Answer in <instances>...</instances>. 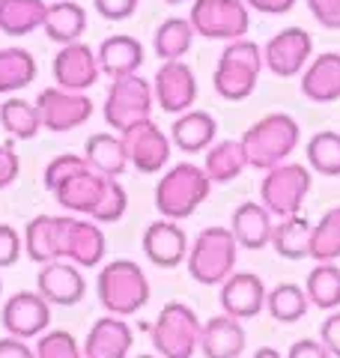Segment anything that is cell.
Wrapping results in <instances>:
<instances>
[{
  "mask_svg": "<svg viewBox=\"0 0 340 358\" xmlns=\"http://www.w3.org/2000/svg\"><path fill=\"white\" fill-rule=\"evenodd\" d=\"M0 358H36V350L21 341V338H0Z\"/></svg>",
  "mask_w": 340,
  "mask_h": 358,
  "instance_id": "c3c4849f",
  "label": "cell"
},
{
  "mask_svg": "<svg viewBox=\"0 0 340 358\" xmlns=\"http://www.w3.org/2000/svg\"><path fill=\"white\" fill-rule=\"evenodd\" d=\"M212 179L200 164H173L155 185V209L170 221H183L194 215L197 206L209 197Z\"/></svg>",
  "mask_w": 340,
  "mask_h": 358,
  "instance_id": "277c9868",
  "label": "cell"
},
{
  "mask_svg": "<svg viewBox=\"0 0 340 358\" xmlns=\"http://www.w3.org/2000/svg\"><path fill=\"white\" fill-rule=\"evenodd\" d=\"M126 147H129V162L138 167L141 173H162L164 164L170 162V138L155 126L153 120L138 122L126 134Z\"/></svg>",
  "mask_w": 340,
  "mask_h": 358,
  "instance_id": "e0dca14e",
  "label": "cell"
},
{
  "mask_svg": "<svg viewBox=\"0 0 340 358\" xmlns=\"http://www.w3.org/2000/svg\"><path fill=\"white\" fill-rule=\"evenodd\" d=\"M164 3H170V6H179V3H185V0H164Z\"/></svg>",
  "mask_w": 340,
  "mask_h": 358,
  "instance_id": "f907efd6",
  "label": "cell"
},
{
  "mask_svg": "<svg viewBox=\"0 0 340 358\" xmlns=\"http://www.w3.org/2000/svg\"><path fill=\"white\" fill-rule=\"evenodd\" d=\"M96 13L108 21H126L134 9H138V0H93Z\"/></svg>",
  "mask_w": 340,
  "mask_h": 358,
  "instance_id": "ee69618b",
  "label": "cell"
},
{
  "mask_svg": "<svg viewBox=\"0 0 340 358\" xmlns=\"http://www.w3.org/2000/svg\"><path fill=\"white\" fill-rule=\"evenodd\" d=\"M36 110H39L42 129L72 131V129H81L93 117V99L87 93H78V90L45 87L36 96Z\"/></svg>",
  "mask_w": 340,
  "mask_h": 358,
  "instance_id": "7c38bea8",
  "label": "cell"
},
{
  "mask_svg": "<svg viewBox=\"0 0 340 358\" xmlns=\"http://www.w3.org/2000/svg\"><path fill=\"white\" fill-rule=\"evenodd\" d=\"M143 254L150 257V263H155L158 268H176L179 263L188 260L185 230L170 218L153 221L150 227L143 230Z\"/></svg>",
  "mask_w": 340,
  "mask_h": 358,
  "instance_id": "d6986e66",
  "label": "cell"
},
{
  "mask_svg": "<svg viewBox=\"0 0 340 358\" xmlns=\"http://www.w3.org/2000/svg\"><path fill=\"white\" fill-rule=\"evenodd\" d=\"M245 3H248V9L263 13V15H287V13H292L296 0H245Z\"/></svg>",
  "mask_w": 340,
  "mask_h": 358,
  "instance_id": "7dc6e473",
  "label": "cell"
},
{
  "mask_svg": "<svg viewBox=\"0 0 340 358\" xmlns=\"http://www.w3.org/2000/svg\"><path fill=\"white\" fill-rule=\"evenodd\" d=\"M21 173V159L13 143H0V188H9Z\"/></svg>",
  "mask_w": 340,
  "mask_h": 358,
  "instance_id": "7bdbcfd3",
  "label": "cell"
},
{
  "mask_svg": "<svg viewBox=\"0 0 340 358\" xmlns=\"http://www.w3.org/2000/svg\"><path fill=\"white\" fill-rule=\"evenodd\" d=\"M0 322H3V329L13 338H21V341L39 338L51 322V301L42 293H15L3 305Z\"/></svg>",
  "mask_w": 340,
  "mask_h": 358,
  "instance_id": "9a60e30c",
  "label": "cell"
},
{
  "mask_svg": "<svg viewBox=\"0 0 340 358\" xmlns=\"http://www.w3.org/2000/svg\"><path fill=\"white\" fill-rule=\"evenodd\" d=\"M138 3H141V0H138Z\"/></svg>",
  "mask_w": 340,
  "mask_h": 358,
  "instance_id": "db71d44e",
  "label": "cell"
},
{
  "mask_svg": "<svg viewBox=\"0 0 340 358\" xmlns=\"http://www.w3.org/2000/svg\"><path fill=\"white\" fill-rule=\"evenodd\" d=\"M230 230H233L236 242H239V248L260 251V248H266V245H271L275 224H271V212L263 203H242L233 212Z\"/></svg>",
  "mask_w": 340,
  "mask_h": 358,
  "instance_id": "d4e9b609",
  "label": "cell"
},
{
  "mask_svg": "<svg viewBox=\"0 0 340 358\" xmlns=\"http://www.w3.org/2000/svg\"><path fill=\"white\" fill-rule=\"evenodd\" d=\"M311 236H313V224L308 218L296 215L281 218V224H275V233H271V248L287 260H302V257H311Z\"/></svg>",
  "mask_w": 340,
  "mask_h": 358,
  "instance_id": "f546056e",
  "label": "cell"
},
{
  "mask_svg": "<svg viewBox=\"0 0 340 358\" xmlns=\"http://www.w3.org/2000/svg\"><path fill=\"white\" fill-rule=\"evenodd\" d=\"M36 78V60L27 48H0V93H15L33 84Z\"/></svg>",
  "mask_w": 340,
  "mask_h": 358,
  "instance_id": "d6a6232c",
  "label": "cell"
},
{
  "mask_svg": "<svg viewBox=\"0 0 340 358\" xmlns=\"http://www.w3.org/2000/svg\"><path fill=\"white\" fill-rule=\"evenodd\" d=\"M36 358H84V352L69 331H45L39 334Z\"/></svg>",
  "mask_w": 340,
  "mask_h": 358,
  "instance_id": "ab89813d",
  "label": "cell"
},
{
  "mask_svg": "<svg viewBox=\"0 0 340 358\" xmlns=\"http://www.w3.org/2000/svg\"><path fill=\"white\" fill-rule=\"evenodd\" d=\"M36 287L51 305H78L87 293V281L81 275V266H75L69 260L42 263Z\"/></svg>",
  "mask_w": 340,
  "mask_h": 358,
  "instance_id": "ffe728a7",
  "label": "cell"
},
{
  "mask_svg": "<svg viewBox=\"0 0 340 358\" xmlns=\"http://www.w3.org/2000/svg\"><path fill=\"white\" fill-rule=\"evenodd\" d=\"M254 358H283L278 350H271V346H263V350H257Z\"/></svg>",
  "mask_w": 340,
  "mask_h": 358,
  "instance_id": "681fc988",
  "label": "cell"
},
{
  "mask_svg": "<svg viewBox=\"0 0 340 358\" xmlns=\"http://www.w3.org/2000/svg\"><path fill=\"white\" fill-rule=\"evenodd\" d=\"M51 245L54 260H69L81 268H93L105 257V233L96 221H81L72 215H51Z\"/></svg>",
  "mask_w": 340,
  "mask_h": 358,
  "instance_id": "52a82bcc",
  "label": "cell"
},
{
  "mask_svg": "<svg viewBox=\"0 0 340 358\" xmlns=\"http://www.w3.org/2000/svg\"><path fill=\"white\" fill-rule=\"evenodd\" d=\"M101 66H99V54L84 42H69L57 51L54 57V81L63 90H78L87 93L90 87L99 81Z\"/></svg>",
  "mask_w": 340,
  "mask_h": 358,
  "instance_id": "2e32d148",
  "label": "cell"
},
{
  "mask_svg": "<svg viewBox=\"0 0 340 358\" xmlns=\"http://www.w3.org/2000/svg\"><path fill=\"white\" fill-rule=\"evenodd\" d=\"M236 242L230 227H206L188 248V275L203 287H221L236 272Z\"/></svg>",
  "mask_w": 340,
  "mask_h": 358,
  "instance_id": "5b68a950",
  "label": "cell"
},
{
  "mask_svg": "<svg viewBox=\"0 0 340 358\" xmlns=\"http://www.w3.org/2000/svg\"><path fill=\"white\" fill-rule=\"evenodd\" d=\"M45 36L51 42L69 45V42H81L84 30H87V13L81 3H72V0H57L45 13Z\"/></svg>",
  "mask_w": 340,
  "mask_h": 358,
  "instance_id": "83f0119b",
  "label": "cell"
},
{
  "mask_svg": "<svg viewBox=\"0 0 340 358\" xmlns=\"http://www.w3.org/2000/svg\"><path fill=\"white\" fill-rule=\"evenodd\" d=\"M155 102L164 114H185L197 102V78L194 69L183 60H164L153 81Z\"/></svg>",
  "mask_w": 340,
  "mask_h": 358,
  "instance_id": "5bb4252c",
  "label": "cell"
},
{
  "mask_svg": "<svg viewBox=\"0 0 340 358\" xmlns=\"http://www.w3.org/2000/svg\"><path fill=\"white\" fill-rule=\"evenodd\" d=\"M194 27L188 18H167L158 24L153 36V48L158 54V60H183L194 45Z\"/></svg>",
  "mask_w": 340,
  "mask_h": 358,
  "instance_id": "1f68e13d",
  "label": "cell"
},
{
  "mask_svg": "<svg viewBox=\"0 0 340 358\" xmlns=\"http://www.w3.org/2000/svg\"><path fill=\"white\" fill-rule=\"evenodd\" d=\"M287 358H334L332 352H328V346L323 341H313V338H302L290 346Z\"/></svg>",
  "mask_w": 340,
  "mask_h": 358,
  "instance_id": "bcb514c9",
  "label": "cell"
},
{
  "mask_svg": "<svg viewBox=\"0 0 340 358\" xmlns=\"http://www.w3.org/2000/svg\"><path fill=\"white\" fill-rule=\"evenodd\" d=\"M96 293L108 313L132 317L150 301V281L134 260H113L99 272Z\"/></svg>",
  "mask_w": 340,
  "mask_h": 358,
  "instance_id": "8992f818",
  "label": "cell"
},
{
  "mask_svg": "<svg viewBox=\"0 0 340 358\" xmlns=\"http://www.w3.org/2000/svg\"><path fill=\"white\" fill-rule=\"evenodd\" d=\"M138 358H162V355H138Z\"/></svg>",
  "mask_w": 340,
  "mask_h": 358,
  "instance_id": "816d5d0a",
  "label": "cell"
},
{
  "mask_svg": "<svg viewBox=\"0 0 340 358\" xmlns=\"http://www.w3.org/2000/svg\"><path fill=\"white\" fill-rule=\"evenodd\" d=\"M24 251L33 263H51L54 245H51V215H36L24 227Z\"/></svg>",
  "mask_w": 340,
  "mask_h": 358,
  "instance_id": "f35d334b",
  "label": "cell"
},
{
  "mask_svg": "<svg viewBox=\"0 0 340 358\" xmlns=\"http://www.w3.org/2000/svg\"><path fill=\"white\" fill-rule=\"evenodd\" d=\"M308 194H311V171L304 164H292V162L275 164L269 167L263 182H260V203L278 218L296 215Z\"/></svg>",
  "mask_w": 340,
  "mask_h": 358,
  "instance_id": "30bf717a",
  "label": "cell"
},
{
  "mask_svg": "<svg viewBox=\"0 0 340 358\" xmlns=\"http://www.w3.org/2000/svg\"><path fill=\"white\" fill-rule=\"evenodd\" d=\"M215 134H218V122L206 110H185V114L176 117L173 129H170L173 143L188 155L206 152L215 143Z\"/></svg>",
  "mask_w": 340,
  "mask_h": 358,
  "instance_id": "484cf974",
  "label": "cell"
},
{
  "mask_svg": "<svg viewBox=\"0 0 340 358\" xmlns=\"http://www.w3.org/2000/svg\"><path fill=\"white\" fill-rule=\"evenodd\" d=\"M248 167L245 159V150H242V141H218L206 150V162H203V171L209 173L212 182H233L239 179L242 171Z\"/></svg>",
  "mask_w": 340,
  "mask_h": 358,
  "instance_id": "4dcf8cb0",
  "label": "cell"
},
{
  "mask_svg": "<svg viewBox=\"0 0 340 358\" xmlns=\"http://www.w3.org/2000/svg\"><path fill=\"white\" fill-rule=\"evenodd\" d=\"M134 343V334L129 329V322H122V317H101L93 322V329L87 334L84 343V358H129Z\"/></svg>",
  "mask_w": 340,
  "mask_h": 358,
  "instance_id": "7402d4cb",
  "label": "cell"
},
{
  "mask_svg": "<svg viewBox=\"0 0 340 358\" xmlns=\"http://www.w3.org/2000/svg\"><path fill=\"white\" fill-rule=\"evenodd\" d=\"M99 66L101 75H108L111 81L113 78H126V75H138V69L143 66V45L126 36V33H117V36H108L105 42L99 45Z\"/></svg>",
  "mask_w": 340,
  "mask_h": 358,
  "instance_id": "cb8c5ba5",
  "label": "cell"
},
{
  "mask_svg": "<svg viewBox=\"0 0 340 358\" xmlns=\"http://www.w3.org/2000/svg\"><path fill=\"white\" fill-rule=\"evenodd\" d=\"M311 15L325 30H340V0H308Z\"/></svg>",
  "mask_w": 340,
  "mask_h": 358,
  "instance_id": "b9f144b4",
  "label": "cell"
},
{
  "mask_svg": "<svg viewBox=\"0 0 340 358\" xmlns=\"http://www.w3.org/2000/svg\"><path fill=\"white\" fill-rule=\"evenodd\" d=\"M308 164L320 176H340V134L316 131L308 141Z\"/></svg>",
  "mask_w": 340,
  "mask_h": 358,
  "instance_id": "74e56055",
  "label": "cell"
},
{
  "mask_svg": "<svg viewBox=\"0 0 340 358\" xmlns=\"http://www.w3.org/2000/svg\"><path fill=\"white\" fill-rule=\"evenodd\" d=\"M84 159L105 176H122V171L129 167V147L126 138L111 131H99L93 138H87L84 143Z\"/></svg>",
  "mask_w": 340,
  "mask_h": 358,
  "instance_id": "4316f807",
  "label": "cell"
},
{
  "mask_svg": "<svg viewBox=\"0 0 340 358\" xmlns=\"http://www.w3.org/2000/svg\"><path fill=\"white\" fill-rule=\"evenodd\" d=\"M313 57V39L304 27H283L263 45V63L271 75L296 78Z\"/></svg>",
  "mask_w": 340,
  "mask_h": 358,
  "instance_id": "4fadbf2b",
  "label": "cell"
},
{
  "mask_svg": "<svg viewBox=\"0 0 340 358\" xmlns=\"http://www.w3.org/2000/svg\"><path fill=\"white\" fill-rule=\"evenodd\" d=\"M45 188L63 209L90 215L96 224H113L126 215L129 194L117 182V176H105L90 164L84 155H57L45 167Z\"/></svg>",
  "mask_w": 340,
  "mask_h": 358,
  "instance_id": "6da1fadb",
  "label": "cell"
},
{
  "mask_svg": "<svg viewBox=\"0 0 340 358\" xmlns=\"http://www.w3.org/2000/svg\"><path fill=\"white\" fill-rule=\"evenodd\" d=\"M188 21L203 39H242L251 30V13L245 0H194Z\"/></svg>",
  "mask_w": 340,
  "mask_h": 358,
  "instance_id": "8fae6325",
  "label": "cell"
},
{
  "mask_svg": "<svg viewBox=\"0 0 340 358\" xmlns=\"http://www.w3.org/2000/svg\"><path fill=\"white\" fill-rule=\"evenodd\" d=\"M239 141H242L248 167L269 171V167L283 164L296 152L302 141V129L290 114H281L278 110V114H266L263 120H257Z\"/></svg>",
  "mask_w": 340,
  "mask_h": 358,
  "instance_id": "7a4b0ae2",
  "label": "cell"
},
{
  "mask_svg": "<svg viewBox=\"0 0 340 358\" xmlns=\"http://www.w3.org/2000/svg\"><path fill=\"white\" fill-rule=\"evenodd\" d=\"M311 305L323 308V310H334L340 308V268L334 263H320L308 272V284H304Z\"/></svg>",
  "mask_w": 340,
  "mask_h": 358,
  "instance_id": "d590c367",
  "label": "cell"
},
{
  "mask_svg": "<svg viewBox=\"0 0 340 358\" xmlns=\"http://www.w3.org/2000/svg\"><path fill=\"white\" fill-rule=\"evenodd\" d=\"M308 308H311V299L296 284H278L266 296V310L271 313V320H278V322H299V320H304Z\"/></svg>",
  "mask_w": 340,
  "mask_h": 358,
  "instance_id": "e575fe53",
  "label": "cell"
},
{
  "mask_svg": "<svg viewBox=\"0 0 340 358\" xmlns=\"http://www.w3.org/2000/svg\"><path fill=\"white\" fill-rule=\"evenodd\" d=\"M311 257L316 263L340 260V206H332L320 221L313 224Z\"/></svg>",
  "mask_w": 340,
  "mask_h": 358,
  "instance_id": "8d00e7d4",
  "label": "cell"
},
{
  "mask_svg": "<svg viewBox=\"0 0 340 358\" xmlns=\"http://www.w3.org/2000/svg\"><path fill=\"white\" fill-rule=\"evenodd\" d=\"M302 93L311 102H337L340 99V54L323 51L320 57H311V63L302 72Z\"/></svg>",
  "mask_w": 340,
  "mask_h": 358,
  "instance_id": "603a6c76",
  "label": "cell"
},
{
  "mask_svg": "<svg viewBox=\"0 0 340 358\" xmlns=\"http://www.w3.org/2000/svg\"><path fill=\"white\" fill-rule=\"evenodd\" d=\"M0 289H3V284H0Z\"/></svg>",
  "mask_w": 340,
  "mask_h": 358,
  "instance_id": "f5cc1de1",
  "label": "cell"
},
{
  "mask_svg": "<svg viewBox=\"0 0 340 358\" xmlns=\"http://www.w3.org/2000/svg\"><path fill=\"white\" fill-rule=\"evenodd\" d=\"M200 320L183 301H170L162 308L150 329V341L162 358H191L200 350Z\"/></svg>",
  "mask_w": 340,
  "mask_h": 358,
  "instance_id": "ba28073f",
  "label": "cell"
},
{
  "mask_svg": "<svg viewBox=\"0 0 340 358\" xmlns=\"http://www.w3.org/2000/svg\"><path fill=\"white\" fill-rule=\"evenodd\" d=\"M0 126H3L15 141H30L36 138L39 129H42V120H39V110L36 102H24V99H6L0 105Z\"/></svg>",
  "mask_w": 340,
  "mask_h": 358,
  "instance_id": "836d02e7",
  "label": "cell"
},
{
  "mask_svg": "<svg viewBox=\"0 0 340 358\" xmlns=\"http://www.w3.org/2000/svg\"><path fill=\"white\" fill-rule=\"evenodd\" d=\"M263 48L251 39H233L227 42V48L221 51L218 66L212 75L215 93L227 102H242L257 90L260 72H263Z\"/></svg>",
  "mask_w": 340,
  "mask_h": 358,
  "instance_id": "3957f363",
  "label": "cell"
},
{
  "mask_svg": "<svg viewBox=\"0 0 340 358\" xmlns=\"http://www.w3.org/2000/svg\"><path fill=\"white\" fill-rule=\"evenodd\" d=\"M320 341L328 346V352L334 358H340V310L325 317V322L320 326Z\"/></svg>",
  "mask_w": 340,
  "mask_h": 358,
  "instance_id": "f6af8a7d",
  "label": "cell"
},
{
  "mask_svg": "<svg viewBox=\"0 0 340 358\" xmlns=\"http://www.w3.org/2000/svg\"><path fill=\"white\" fill-rule=\"evenodd\" d=\"M266 296L269 289L254 272H233L221 284V308L236 320H254L266 310Z\"/></svg>",
  "mask_w": 340,
  "mask_h": 358,
  "instance_id": "ac0fdd59",
  "label": "cell"
},
{
  "mask_svg": "<svg viewBox=\"0 0 340 358\" xmlns=\"http://www.w3.org/2000/svg\"><path fill=\"white\" fill-rule=\"evenodd\" d=\"M248 334L242 320L230 317V313H221V317H212L203 322L200 331V350L206 358H239L245 352Z\"/></svg>",
  "mask_w": 340,
  "mask_h": 358,
  "instance_id": "44dd1931",
  "label": "cell"
},
{
  "mask_svg": "<svg viewBox=\"0 0 340 358\" xmlns=\"http://www.w3.org/2000/svg\"><path fill=\"white\" fill-rule=\"evenodd\" d=\"M45 0H0V30L6 36H30L45 24Z\"/></svg>",
  "mask_w": 340,
  "mask_h": 358,
  "instance_id": "f1b7e54d",
  "label": "cell"
},
{
  "mask_svg": "<svg viewBox=\"0 0 340 358\" xmlns=\"http://www.w3.org/2000/svg\"><path fill=\"white\" fill-rule=\"evenodd\" d=\"M21 251H24V245H21L18 230L9 227V224H0V268L15 266Z\"/></svg>",
  "mask_w": 340,
  "mask_h": 358,
  "instance_id": "60d3db41",
  "label": "cell"
},
{
  "mask_svg": "<svg viewBox=\"0 0 340 358\" xmlns=\"http://www.w3.org/2000/svg\"><path fill=\"white\" fill-rule=\"evenodd\" d=\"M153 102H155L153 84L143 81L141 75L113 78V84L108 87V96H105V122L113 131L126 134L138 122L150 120Z\"/></svg>",
  "mask_w": 340,
  "mask_h": 358,
  "instance_id": "9c48e42d",
  "label": "cell"
}]
</instances>
